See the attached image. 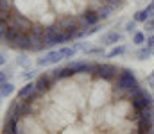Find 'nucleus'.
<instances>
[{"instance_id":"obj_1","label":"nucleus","mask_w":154,"mask_h":134,"mask_svg":"<svg viewBox=\"0 0 154 134\" xmlns=\"http://www.w3.org/2000/svg\"><path fill=\"white\" fill-rule=\"evenodd\" d=\"M138 88H140V84H138V81L134 77L133 70H122V72H118L113 93H120L122 91V93L129 95L131 91H134V89H138Z\"/></svg>"},{"instance_id":"obj_2","label":"nucleus","mask_w":154,"mask_h":134,"mask_svg":"<svg viewBox=\"0 0 154 134\" xmlns=\"http://www.w3.org/2000/svg\"><path fill=\"white\" fill-rule=\"evenodd\" d=\"M127 98L131 100L134 111H143V109H147V107H152V97L142 88L131 91V93L127 95Z\"/></svg>"},{"instance_id":"obj_3","label":"nucleus","mask_w":154,"mask_h":134,"mask_svg":"<svg viewBox=\"0 0 154 134\" xmlns=\"http://www.w3.org/2000/svg\"><path fill=\"white\" fill-rule=\"evenodd\" d=\"M43 32H45V27L39 25V23H32L31 31L27 32V36H29V40H31V45H32V52H41V50H45V48H43V41H41Z\"/></svg>"},{"instance_id":"obj_4","label":"nucleus","mask_w":154,"mask_h":134,"mask_svg":"<svg viewBox=\"0 0 154 134\" xmlns=\"http://www.w3.org/2000/svg\"><path fill=\"white\" fill-rule=\"evenodd\" d=\"M9 25H13V27H18L22 32H29L31 31V27H32V23H31V20L25 16V14H22L20 11H16V9H13L11 11V20H9Z\"/></svg>"},{"instance_id":"obj_5","label":"nucleus","mask_w":154,"mask_h":134,"mask_svg":"<svg viewBox=\"0 0 154 134\" xmlns=\"http://www.w3.org/2000/svg\"><path fill=\"white\" fill-rule=\"evenodd\" d=\"M118 70H116V66L113 64H109V63H102V64H99L97 66V72H95V77H99V79H104V81H113L115 79Z\"/></svg>"},{"instance_id":"obj_6","label":"nucleus","mask_w":154,"mask_h":134,"mask_svg":"<svg viewBox=\"0 0 154 134\" xmlns=\"http://www.w3.org/2000/svg\"><path fill=\"white\" fill-rule=\"evenodd\" d=\"M54 82H56V79L50 75V72L48 73H41L36 77V81H34V84H36V89H38L39 93H47V91H50V88L54 86Z\"/></svg>"},{"instance_id":"obj_7","label":"nucleus","mask_w":154,"mask_h":134,"mask_svg":"<svg viewBox=\"0 0 154 134\" xmlns=\"http://www.w3.org/2000/svg\"><path fill=\"white\" fill-rule=\"evenodd\" d=\"M61 59H63V57H61L59 50H48V52H45L43 57H39L38 61H36V64H38V66H50V64L59 63Z\"/></svg>"},{"instance_id":"obj_8","label":"nucleus","mask_w":154,"mask_h":134,"mask_svg":"<svg viewBox=\"0 0 154 134\" xmlns=\"http://www.w3.org/2000/svg\"><path fill=\"white\" fill-rule=\"evenodd\" d=\"M2 134H20V118L16 116H5Z\"/></svg>"},{"instance_id":"obj_9","label":"nucleus","mask_w":154,"mask_h":134,"mask_svg":"<svg viewBox=\"0 0 154 134\" xmlns=\"http://www.w3.org/2000/svg\"><path fill=\"white\" fill-rule=\"evenodd\" d=\"M81 23L82 25H88V27H93V25H97L99 22H100V18H99V14H97V11H84L82 14H81Z\"/></svg>"},{"instance_id":"obj_10","label":"nucleus","mask_w":154,"mask_h":134,"mask_svg":"<svg viewBox=\"0 0 154 134\" xmlns=\"http://www.w3.org/2000/svg\"><path fill=\"white\" fill-rule=\"evenodd\" d=\"M50 75H52L56 81H59V79L74 77V75H75V72H74L70 66H63V68H56V70H52V72H50Z\"/></svg>"},{"instance_id":"obj_11","label":"nucleus","mask_w":154,"mask_h":134,"mask_svg":"<svg viewBox=\"0 0 154 134\" xmlns=\"http://www.w3.org/2000/svg\"><path fill=\"white\" fill-rule=\"evenodd\" d=\"M122 40V34L120 32H115V31H109V32H106V34H102L100 36V43L102 45H116L118 41Z\"/></svg>"},{"instance_id":"obj_12","label":"nucleus","mask_w":154,"mask_h":134,"mask_svg":"<svg viewBox=\"0 0 154 134\" xmlns=\"http://www.w3.org/2000/svg\"><path fill=\"white\" fill-rule=\"evenodd\" d=\"M68 66H70L75 73H90L91 63H88V61H72Z\"/></svg>"},{"instance_id":"obj_13","label":"nucleus","mask_w":154,"mask_h":134,"mask_svg":"<svg viewBox=\"0 0 154 134\" xmlns=\"http://www.w3.org/2000/svg\"><path fill=\"white\" fill-rule=\"evenodd\" d=\"M34 91H36V84L31 81V82H27L23 88L18 89V95H16V97H18V98H22V100H27V98H29Z\"/></svg>"},{"instance_id":"obj_14","label":"nucleus","mask_w":154,"mask_h":134,"mask_svg":"<svg viewBox=\"0 0 154 134\" xmlns=\"http://www.w3.org/2000/svg\"><path fill=\"white\" fill-rule=\"evenodd\" d=\"M22 34H25V32H22L18 27H13V25H9V29H7V36H5V43H7V46L11 43H14Z\"/></svg>"},{"instance_id":"obj_15","label":"nucleus","mask_w":154,"mask_h":134,"mask_svg":"<svg viewBox=\"0 0 154 134\" xmlns=\"http://www.w3.org/2000/svg\"><path fill=\"white\" fill-rule=\"evenodd\" d=\"M154 129V118H140L138 120V129H136V133H147V131H151Z\"/></svg>"},{"instance_id":"obj_16","label":"nucleus","mask_w":154,"mask_h":134,"mask_svg":"<svg viewBox=\"0 0 154 134\" xmlns=\"http://www.w3.org/2000/svg\"><path fill=\"white\" fill-rule=\"evenodd\" d=\"M149 18H151V13H149L147 9H142V11H138V13L134 14V18H133V20H134L136 23H138V22H140V23H145Z\"/></svg>"},{"instance_id":"obj_17","label":"nucleus","mask_w":154,"mask_h":134,"mask_svg":"<svg viewBox=\"0 0 154 134\" xmlns=\"http://www.w3.org/2000/svg\"><path fill=\"white\" fill-rule=\"evenodd\" d=\"M13 91H14V84L13 82H4V84H0V95L2 97H9V95H13Z\"/></svg>"},{"instance_id":"obj_18","label":"nucleus","mask_w":154,"mask_h":134,"mask_svg":"<svg viewBox=\"0 0 154 134\" xmlns=\"http://www.w3.org/2000/svg\"><path fill=\"white\" fill-rule=\"evenodd\" d=\"M113 9H115V7H111V5H102L100 9H97V14H99L100 20H106V18L113 13Z\"/></svg>"},{"instance_id":"obj_19","label":"nucleus","mask_w":154,"mask_h":134,"mask_svg":"<svg viewBox=\"0 0 154 134\" xmlns=\"http://www.w3.org/2000/svg\"><path fill=\"white\" fill-rule=\"evenodd\" d=\"M151 54H152V48H149V46H143V48H140V50L136 52V57H138L140 61H143V59H147Z\"/></svg>"},{"instance_id":"obj_20","label":"nucleus","mask_w":154,"mask_h":134,"mask_svg":"<svg viewBox=\"0 0 154 134\" xmlns=\"http://www.w3.org/2000/svg\"><path fill=\"white\" fill-rule=\"evenodd\" d=\"M133 43L134 45H143L145 43V34H143V32H134V34H133Z\"/></svg>"},{"instance_id":"obj_21","label":"nucleus","mask_w":154,"mask_h":134,"mask_svg":"<svg viewBox=\"0 0 154 134\" xmlns=\"http://www.w3.org/2000/svg\"><path fill=\"white\" fill-rule=\"evenodd\" d=\"M122 54H125V46H115L109 54H108V57H118V55H122Z\"/></svg>"},{"instance_id":"obj_22","label":"nucleus","mask_w":154,"mask_h":134,"mask_svg":"<svg viewBox=\"0 0 154 134\" xmlns=\"http://www.w3.org/2000/svg\"><path fill=\"white\" fill-rule=\"evenodd\" d=\"M7 29H9V23L0 22V41H4V43H5V36H7Z\"/></svg>"},{"instance_id":"obj_23","label":"nucleus","mask_w":154,"mask_h":134,"mask_svg":"<svg viewBox=\"0 0 154 134\" xmlns=\"http://www.w3.org/2000/svg\"><path fill=\"white\" fill-rule=\"evenodd\" d=\"M0 9L2 11H13V2L11 0H0Z\"/></svg>"},{"instance_id":"obj_24","label":"nucleus","mask_w":154,"mask_h":134,"mask_svg":"<svg viewBox=\"0 0 154 134\" xmlns=\"http://www.w3.org/2000/svg\"><path fill=\"white\" fill-rule=\"evenodd\" d=\"M125 32H129V34H131V32H133V34L136 32V22H134V20H131V22L125 23Z\"/></svg>"},{"instance_id":"obj_25","label":"nucleus","mask_w":154,"mask_h":134,"mask_svg":"<svg viewBox=\"0 0 154 134\" xmlns=\"http://www.w3.org/2000/svg\"><path fill=\"white\" fill-rule=\"evenodd\" d=\"M9 20H11V13H9V11H2V9H0V22L9 23Z\"/></svg>"},{"instance_id":"obj_26","label":"nucleus","mask_w":154,"mask_h":134,"mask_svg":"<svg viewBox=\"0 0 154 134\" xmlns=\"http://www.w3.org/2000/svg\"><path fill=\"white\" fill-rule=\"evenodd\" d=\"M143 27H145V31H147V32H152V31H154V18H152V16L143 23Z\"/></svg>"},{"instance_id":"obj_27","label":"nucleus","mask_w":154,"mask_h":134,"mask_svg":"<svg viewBox=\"0 0 154 134\" xmlns=\"http://www.w3.org/2000/svg\"><path fill=\"white\" fill-rule=\"evenodd\" d=\"M104 5H111V7H118L122 5V0H102Z\"/></svg>"},{"instance_id":"obj_28","label":"nucleus","mask_w":154,"mask_h":134,"mask_svg":"<svg viewBox=\"0 0 154 134\" xmlns=\"http://www.w3.org/2000/svg\"><path fill=\"white\" fill-rule=\"evenodd\" d=\"M7 81H9V73L7 72H0V84H4Z\"/></svg>"},{"instance_id":"obj_29","label":"nucleus","mask_w":154,"mask_h":134,"mask_svg":"<svg viewBox=\"0 0 154 134\" xmlns=\"http://www.w3.org/2000/svg\"><path fill=\"white\" fill-rule=\"evenodd\" d=\"M145 46L154 48V36H151V38H147V40H145Z\"/></svg>"},{"instance_id":"obj_30","label":"nucleus","mask_w":154,"mask_h":134,"mask_svg":"<svg viewBox=\"0 0 154 134\" xmlns=\"http://www.w3.org/2000/svg\"><path fill=\"white\" fill-rule=\"evenodd\" d=\"M86 54H102V48H86Z\"/></svg>"},{"instance_id":"obj_31","label":"nucleus","mask_w":154,"mask_h":134,"mask_svg":"<svg viewBox=\"0 0 154 134\" xmlns=\"http://www.w3.org/2000/svg\"><path fill=\"white\" fill-rule=\"evenodd\" d=\"M16 64H22V66L27 64V57H25V55H20V57L16 59Z\"/></svg>"},{"instance_id":"obj_32","label":"nucleus","mask_w":154,"mask_h":134,"mask_svg":"<svg viewBox=\"0 0 154 134\" xmlns=\"http://www.w3.org/2000/svg\"><path fill=\"white\" fill-rule=\"evenodd\" d=\"M147 84H149L151 88H154V70H152V73L147 77Z\"/></svg>"},{"instance_id":"obj_33","label":"nucleus","mask_w":154,"mask_h":134,"mask_svg":"<svg viewBox=\"0 0 154 134\" xmlns=\"http://www.w3.org/2000/svg\"><path fill=\"white\" fill-rule=\"evenodd\" d=\"M32 77H34V70H31L29 73H25V79H27V81H29V79H32Z\"/></svg>"},{"instance_id":"obj_34","label":"nucleus","mask_w":154,"mask_h":134,"mask_svg":"<svg viewBox=\"0 0 154 134\" xmlns=\"http://www.w3.org/2000/svg\"><path fill=\"white\" fill-rule=\"evenodd\" d=\"M4 64H5V55L0 54V66H4Z\"/></svg>"},{"instance_id":"obj_35","label":"nucleus","mask_w":154,"mask_h":134,"mask_svg":"<svg viewBox=\"0 0 154 134\" xmlns=\"http://www.w3.org/2000/svg\"><path fill=\"white\" fill-rule=\"evenodd\" d=\"M136 134H154V129H151V131H147V133H136Z\"/></svg>"},{"instance_id":"obj_36","label":"nucleus","mask_w":154,"mask_h":134,"mask_svg":"<svg viewBox=\"0 0 154 134\" xmlns=\"http://www.w3.org/2000/svg\"><path fill=\"white\" fill-rule=\"evenodd\" d=\"M151 5H152V7H154V0H152V2H151Z\"/></svg>"},{"instance_id":"obj_37","label":"nucleus","mask_w":154,"mask_h":134,"mask_svg":"<svg viewBox=\"0 0 154 134\" xmlns=\"http://www.w3.org/2000/svg\"><path fill=\"white\" fill-rule=\"evenodd\" d=\"M151 16H152V18H154V13H152V14H151Z\"/></svg>"}]
</instances>
